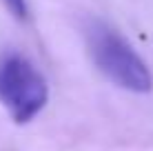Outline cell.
Masks as SVG:
<instances>
[{
    "mask_svg": "<svg viewBox=\"0 0 153 151\" xmlns=\"http://www.w3.org/2000/svg\"><path fill=\"white\" fill-rule=\"evenodd\" d=\"M4 2L18 18H27V0H4Z\"/></svg>",
    "mask_w": 153,
    "mask_h": 151,
    "instance_id": "obj_3",
    "label": "cell"
},
{
    "mask_svg": "<svg viewBox=\"0 0 153 151\" xmlns=\"http://www.w3.org/2000/svg\"><path fill=\"white\" fill-rule=\"evenodd\" d=\"M0 102L16 124H27L47 107L49 85L45 76L20 54L0 60Z\"/></svg>",
    "mask_w": 153,
    "mask_h": 151,
    "instance_id": "obj_2",
    "label": "cell"
},
{
    "mask_svg": "<svg viewBox=\"0 0 153 151\" xmlns=\"http://www.w3.org/2000/svg\"><path fill=\"white\" fill-rule=\"evenodd\" d=\"M87 45L93 62L113 85L133 93H149L153 78L146 62L131 42L104 22H93L87 29Z\"/></svg>",
    "mask_w": 153,
    "mask_h": 151,
    "instance_id": "obj_1",
    "label": "cell"
}]
</instances>
